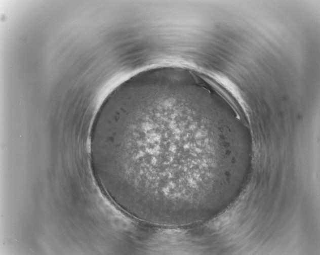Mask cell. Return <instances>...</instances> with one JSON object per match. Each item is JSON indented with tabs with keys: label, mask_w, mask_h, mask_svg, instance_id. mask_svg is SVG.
<instances>
[{
	"label": "cell",
	"mask_w": 320,
	"mask_h": 255,
	"mask_svg": "<svg viewBox=\"0 0 320 255\" xmlns=\"http://www.w3.org/2000/svg\"><path fill=\"white\" fill-rule=\"evenodd\" d=\"M189 105L168 96L132 103L109 132L106 157L113 189L124 211L141 221L189 227L211 210L213 147L200 132L185 128Z\"/></svg>",
	"instance_id": "6da1fadb"
}]
</instances>
